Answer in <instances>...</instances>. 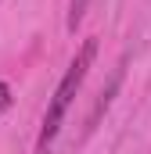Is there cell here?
Listing matches in <instances>:
<instances>
[{
    "instance_id": "cell-1",
    "label": "cell",
    "mask_w": 151,
    "mask_h": 154,
    "mask_svg": "<svg viewBox=\"0 0 151 154\" xmlns=\"http://www.w3.org/2000/svg\"><path fill=\"white\" fill-rule=\"evenodd\" d=\"M94 54H97V43H94V39H86V43H83V50L76 54V61L69 65L65 79L58 82V90H54V97H50V104H47V115H43V129H40V154H47L50 140L58 136L61 118H65L69 104H72V97L79 93L83 79H86V72H90V65H94Z\"/></svg>"
},
{
    "instance_id": "cell-2",
    "label": "cell",
    "mask_w": 151,
    "mask_h": 154,
    "mask_svg": "<svg viewBox=\"0 0 151 154\" xmlns=\"http://www.w3.org/2000/svg\"><path fill=\"white\" fill-rule=\"evenodd\" d=\"M119 79H122V72H115V75H112V82H108V90L101 93V100H97V108H94V115H90V125H94V122H97V115L108 108V100H112V93H115V86H119Z\"/></svg>"
},
{
    "instance_id": "cell-3",
    "label": "cell",
    "mask_w": 151,
    "mask_h": 154,
    "mask_svg": "<svg viewBox=\"0 0 151 154\" xmlns=\"http://www.w3.org/2000/svg\"><path fill=\"white\" fill-rule=\"evenodd\" d=\"M86 4H90V0H72V4H69V29H72V32H76V25L83 22V14H86Z\"/></svg>"
},
{
    "instance_id": "cell-4",
    "label": "cell",
    "mask_w": 151,
    "mask_h": 154,
    "mask_svg": "<svg viewBox=\"0 0 151 154\" xmlns=\"http://www.w3.org/2000/svg\"><path fill=\"white\" fill-rule=\"evenodd\" d=\"M0 108H11V90L0 82Z\"/></svg>"
}]
</instances>
